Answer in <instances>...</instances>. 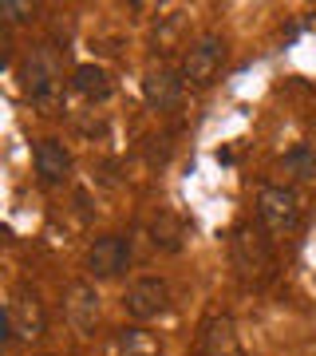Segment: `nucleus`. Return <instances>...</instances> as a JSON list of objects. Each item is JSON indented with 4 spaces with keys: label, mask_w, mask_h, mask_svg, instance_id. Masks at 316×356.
I'll use <instances>...</instances> for the list:
<instances>
[{
    "label": "nucleus",
    "mask_w": 316,
    "mask_h": 356,
    "mask_svg": "<svg viewBox=\"0 0 316 356\" xmlns=\"http://www.w3.org/2000/svg\"><path fill=\"white\" fill-rule=\"evenodd\" d=\"M229 257H233V269H238V277L245 285H265L273 277V266H277L269 238L249 222L229 234Z\"/></svg>",
    "instance_id": "obj_1"
},
{
    "label": "nucleus",
    "mask_w": 316,
    "mask_h": 356,
    "mask_svg": "<svg viewBox=\"0 0 316 356\" xmlns=\"http://www.w3.org/2000/svg\"><path fill=\"white\" fill-rule=\"evenodd\" d=\"M257 218L269 234H292L301 226V198L289 186H261L257 191Z\"/></svg>",
    "instance_id": "obj_2"
},
{
    "label": "nucleus",
    "mask_w": 316,
    "mask_h": 356,
    "mask_svg": "<svg viewBox=\"0 0 316 356\" xmlns=\"http://www.w3.org/2000/svg\"><path fill=\"white\" fill-rule=\"evenodd\" d=\"M222 64H226V40L222 36H198L186 48V56H182V79H186L190 88H206V83L217 79Z\"/></svg>",
    "instance_id": "obj_3"
},
{
    "label": "nucleus",
    "mask_w": 316,
    "mask_h": 356,
    "mask_svg": "<svg viewBox=\"0 0 316 356\" xmlns=\"http://www.w3.org/2000/svg\"><path fill=\"white\" fill-rule=\"evenodd\" d=\"M48 329V317H44V305H40V293L20 285V289L8 297V332L16 341H36Z\"/></svg>",
    "instance_id": "obj_4"
},
{
    "label": "nucleus",
    "mask_w": 316,
    "mask_h": 356,
    "mask_svg": "<svg viewBox=\"0 0 316 356\" xmlns=\"http://www.w3.org/2000/svg\"><path fill=\"white\" fill-rule=\"evenodd\" d=\"M20 79H24V91L32 99H51V91H56V79H60V64H56V51L48 44H40L24 56V64H20Z\"/></svg>",
    "instance_id": "obj_5"
},
{
    "label": "nucleus",
    "mask_w": 316,
    "mask_h": 356,
    "mask_svg": "<svg viewBox=\"0 0 316 356\" xmlns=\"http://www.w3.org/2000/svg\"><path fill=\"white\" fill-rule=\"evenodd\" d=\"M123 309L135 321H154L170 309V285L163 277H139L123 297Z\"/></svg>",
    "instance_id": "obj_6"
},
{
    "label": "nucleus",
    "mask_w": 316,
    "mask_h": 356,
    "mask_svg": "<svg viewBox=\"0 0 316 356\" xmlns=\"http://www.w3.org/2000/svg\"><path fill=\"white\" fill-rule=\"evenodd\" d=\"M126 261H131V242H123L119 234H103L95 238L88 250V269L95 277H115V273H123Z\"/></svg>",
    "instance_id": "obj_7"
},
{
    "label": "nucleus",
    "mask_w": 316,
    "mask_h": 356,
    "mask_svg": "<svg viewBox=\"0 0 316 356\" xmlns=\"http://www.w3.org/2000/svg\"><path fill=\"white\" fill-rule=\"evenodd\" d=\"M63 313H67V321H72L76 332L95 329L99 325V293H95V285H88V281L67 285V293H63Z\"/></svg>",
    "instance_id": "obj_8"
},
{
    "label": "nucleus",
    "mask_w": 316,
    "mask_h": 356,
    "mask_svg": "<svg viewBox=\"0 0 316 356\" xmlns=\"http://www.w3.org/2000/svg\"><path fill=\"white\" fill-rule=\"evenodd\" d=\"M182 72H174L170 64H154L147 67V76H142V95H147V103L151 107H158V111H170L178 103V95H182Z\"/></svg>",
    "instance_id": "obj_9"
},
{
    "label": "nucleus",
    "mask_w": 316,
    "mask_h": 356,
    "mask_svg": "<svg viewBox=\"0 0 316 356\" xmlns=\"http://www.w3.org/2000/svg\"><path fill=\"white\" fill-rule=\"evenodd\" d=\"M198 344H202V356H245L238 337V325L229 317H210L198 332Z\"/></svg>",
    "instance_id": "obj_10"
},
{
    "label": "nucleus",
    "mask_w": 316,
    "mask_h": 356,
    "mask_svg": "<svg viewBox=\"0 0 316 356\" xmlns=\"http://www.w3.org/2000/svg\"><path fill=\"white\" fill-rule=\"evenodd\" d=\"M32 159H36L40 182H48V186H60V182H67V175H72V154H67V147H63L60 139H40Z\"/></svg>",
    "instance_id": "obj_11"
},
{
    "label": "nucleus",
    "mask_w": 316,
    "mask_h": 356,
    "mask_svg": "<svg viewBox=\"0 0 316 356\" xmlns=\"http://www.w3.org/2000/svg\"><path fill=\"white\" fill-rule=\"evenodd\" d=\"M72 88L83 95V99L91 103H103L107 95H111V79H107V72L95 64H79L76 67V76H72Z\"/></svg>",
    "instance_id": "obj_12"
},
{
    "label": "nucleus",
    "mask_w": 316,
    "mask_h": 356,
    "mask_svg": "<svg viewBox=\"0 0 316 356\" xmlns=\"http://www.w3.org/2000/svg\"><path fill=\"white\" fill-rule=\"evenodd\" d=\"M119 353L123 356H163V344H158L154 332L131 325V329H119Z\"/></svg>",
    "instance_id": "obj_13"
},
{
    "label": "nucleus",
    "mask_w": 316,
    "mask_h": 356,
    "mask_svg": "<svg viewBox=\"0 0 316 356\" xmlns=\"http://www.w3.org/2000/svg\"><path fill=\"white\" fill-rule=\"evenodd\" d=\"M151 234H154V245H163V250H182V238H186V226L178 222L174 214H158L154 218V226H151Z\"/></svg>",
    "instance_id": "obj_14"
},
{
    "label": "nucleus",
    "mask_w": 316,
    "mask_h": 356,
    "mask_svg": "<svg viewBox=\"0 0 316 356\" xmlns=\"http://www.w3.org/2000/svg\"><path fill=\"white\" fill-rule=\"evenodd\" d=\"M281 170L289 178H297V182H304V178L316 175V154L308 151V147H292V151L281 159Z\"/></svg>",
    "instance_id": "obj_15"
},
{
    "label": "nucleus",
    "mask_w": 316,
    "mask_h": 356,
    "mask_svg": "<svg viewBox=\"0 0 316 356\" xmlns=\"http://www.w3.org/2000/svg\"><path fill=\"white\" fill-rule=\"evenodd\" d=\"M32 4H24V0H0V16H4V24H24V20H32Z\"/></svg>",
    "instance_id": "obj_16"
}]
</instances>
